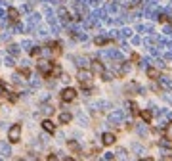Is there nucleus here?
<instances>
[{
	"label": "nucleus",
	"mask_w": 172,
	"mask_h": 161,
	"mask_svg": "<svg viewBox=\"0 0 172 161\" xmlns=\"http://www.w3.org/2000/svg\"><path fill=\"white\" fill-rule=\"evenodd\" d=\"M77 79H78L80 86H82L84 90H86V88L92 90V73H90V71H86V69H80L78 75H77Z\"/></svg>",
	"instance_id": "f257e3e1"
},
{
	"label": "nucleus",
	"mask_w": 172,
	"mask_h": 161,
	"mask_svg": "<svg viewBox=\"0 0 172 161\" xmlns=\"http://www.w3.org/2000/svg\"><path fill=\"white\" fill-rule=\"evenodd\" d=\"M8 140L11 144H15L21 140V125H11L10 131H8Z\"/></svg>",
	"instance_id": "f03ea898"
},
{
	"label": "nucleus",
	"mask_w": 172,
	"mask_h": 161,
	"mask_svg": "<svg viewBox=\"0 0 172 161\" xmlns=\"http://www.w3.org/2000/svg\"><path fill=\"white\" fill-rule=\"evenodd\" d=\"M52 69H54V63L52 62H40L38 63V73L46 79H50V73H52Z\"/></svg>",
	"instance_id": "7ed1b4c3"
},
{
	"label": "nucleus",
	"mask_w": 172,
	"mask_h": 161,
	"mask_svg": "<svg viewBox=\"0 0 172 161\" xmlns=\"http://www.w3.org/2000/svg\"><path fill=\"white\" fill-rule=\"evenodd\" d=\"M75 98H77V90H75V88L67 86V88L61 90V100H63V102H73Z\"/></svg>",
	"instance_id": "20e7f679"
},
{
	"label": "nucleus",
	"mask_w": 172,
	"mask_h": 161,
	"mask_svg": "<svg viewBox=\"0 0 172 161\" xmlns=\"http://www.w3.org/2000/svg\"><path fill=\"white\" fill-rule=\"evenodd\" d=\"M115 134L113 132H103L101 134V142H103V146H111V144H115Z\"/></svg>",
	"instance_id": "39448f33"
},
{
	"label": "nucleus",
	"mask_w": 172,
	"mask_h": 161,
	"mask_svg": "<svg viewBox=\"0 0 172 161\" xmlns=\"http://www.w3.org/2000/svg\"><path fill=\"white\" fill-rule=\"evenodd\" d=\"M48 50H50V54H54V56H60V54H61V42H57V40L50 42V44H48Z\"/></svg>",
	"instance_id": "423d86ee"
},
{
	"label": "nucleus",
	"mask_w": 172,
	"mask_h": 161,
	"mask_svg": "<svg viewBox=\"0 0 172 161\" xmlns=\"http://www.w3.org/2000/svg\"><path fill=\"white\" fill-rule=\"evenodd\" d=\"M60 19H61V23L63 25H67V23H71V14H69V10H65V8H61L60 10Z\"/></svg>",
	"instance_id": "0eeeda50"
},
{
	"label": "nucleus",
	"mask_w": 172,
	"mask_h": 161,
	"mask_svg": "<svg viewBox=\"0 0 172 161\" xmlns=\"http://www.w3.org/2000/svg\"><path fill=\"white\" fill-rule=\"evenodd\" d=\"M6 16L10 17V21H11V23H17V21H19V12H17L15 8H8Z\"/></svg>",
	"instance_id": "6e6552de"
},
{
	"label": "nucleus",
	"mask_w": 172,
	"mask_h": 161,
	"mask_svg": "<svg viewBox=\"0 0 172 161\" xmlns=\"http://www.w3.org/2000/svg\"><path fill=\"white\" fill-rule=\"evenodd\" d=\"M42 129H44L46 132L54 134V132H55V125H54V123H52L50 119H44V121H42Z\"/></svg>",
	"instance_id": "1a4fd4ad"
},
{
	"label": "nucleus",
	"mask_w": 172,
	"mask_h": 161,
	"mask_svg": "<svg viewBox=\"0 0 172 161\" xmlns=\"http://www.w3.org/2000/svg\"><path fill=\"white\" fill-rule=\"evenodd\" d=\"M71 119H73V115L69 113V111H63V113H60V123H61V125L71 123Z\"/></svg>",
	"instance_id": "9d476101"
},
{
	"label": "nucleus",
	"mask_w": 172,
	"mask_h": 161,
	"mask_svg": "<svg viewBox=\"0 0 172 161\" xmlns=\"http://www.w3.org/2000/svg\"><path fill=\"white\" fill-rule=\"evenodd\" d=\"M96 46H105V44H109V42H113V39L111 37H96Z\"/></svg>",
	"instance_id": "9b49d317"
},
{
	"label": "nucleus",
	"mask_w": 172,
	"mask_h": 161,
	"mask_svg": "<svg viewBox=\"0 0 172 161\" xmlns=\"http://www.w3.org/2000/svg\"><path fill=\"white\" fill-rule=\"evenodd\" d=\"M0 154H2L4 157L11 155V152H10V144H8V142H0Z\"/></svg>",
	"instance_id": "f8f14e48"
},
{
	"label": "nucleus",
	"mask_w": 172,
	"mask_h": 161,
	"mask_svg": "<svg viewBox=\"0 0 172 161\" xmlns=\"http://www.w3.org/2000/svg\"><path fill=\"white\" fill-rule=\"evenodd\" d=\"M109 121L119 125V123L122 121V113H121V111H115V113H111V115H109Z\"/></svg>",
	"instance_id": "ddd939ff"
},
{
	"label": "nucleus",
	"mask_w": 172,
	"mask_h": 161,
	"mask_svg": "<svg viewBox=\"0 0 172 161\" xmlns=\"http://www.w3.org/2000/svg\"><path fill=\"white\" fill-rule=\"evenodd\" d=\"M147 77H149V79H161V77H159V69L147 67Z\"/></svg>",
	"instance_id": "4468645a"
},
{
	"label": "nucleus",
	"mask_w": 172,
	"mask_h": 161,
	"mask_svg": "<svg viewBox=\"0 0 172 161\" xmlns=\"http://www.w3.org/2000/svg\"><path fill=\"white\" fill-rule=\"evenodd\" d=\"M92 63H94V65H92V67H94V71H98V73H103V71H105V67H103V63H101L99 60H94Z\"/></svg>",
	"instance_id": "2eb2a0df"
},
{
	"label": "nucleus",
	"mask_w": 172,
	"mask_h": 161,
	"mask_svg": "<svg viewBox=\"0 0 172 161\" xmlns=\"http://www.w3.org/2000/svg\"><path fill=\"white\" fill-rule=\"evenodd\" d=\"M161 80V86L166 88V90H172V79H159Z\"/></svg>",
	"instance_id": "dca6fc26"
},
{
	"label": "nucleus",
	"mask_w": 172,
	"mask_h": 161,
	"mask_svg": "<svg viewBox=\"0 0 172 161\" xmlns=\"http://www.w3.org/2000/svg\"><path fill=\"white\" fill-rule=\"evenodd\" d=\"M140 115H142V119H143L145 123H149V121H151V117H153V113L149 111V109H143V111H142Z\"/></svg>",
	"instance_id": "f3484780"
},
{
	"label": "nucleus",
	"mask_w": 172,
	"mask_h": 161,
	"mask_svg": "<svg viewBox=\"0 0 172 161\" xmlns=\"http://www.w3.org/2000/svg\"><path fill=\"white\" fill-rule=\"evenodd\" d=\"M42 52H44V50L40 48V46H34V48L31 50V56H33V58H38V56H42Z\"/></svg>",
	"instance_id": "a211bd4d"
},
{
	"label": "nucleus",
	"mask_w": 172,
	"mask_h": 161,
	"mask_svg": "<svg viewBox=\"0 0 172 161\" xmlns=\"http://www.w3.org/2000/svg\"><path fill=\"white\" fill-rule=\"evenodd\" d=\"M19 73L25 77V79H29V77H31V69H29V67H19Z\"/></svg>",
	"instance_id": "6ab92c4d"
},
{
	"label": "nucleus",
	"mask_w": 172,
	"mask_h": 161,
	"mask_svg": "<svg viewBox=\"0 0 172 161\" xmlns=\"http://www.w3.org/2000/svg\"><path fill=\"white\" fill-rule=\"evenodd\" d=\"M128 109L132 111V115L138 113V106H136V102H128Z\"/></svg>",
	"instance_id": "aec40b11"
},
{
	"label": "nucleus",
	"mask_w": 172,
	"mask_h": 161,
	"mask_svg": "<svg viewBox=\"0 0 172 161\" xmlns=\"http://www.w3.org/2000/svg\"><path fill=\"white\" fill-rule=\"evenodd\" d=\"M25 161H38V157H37V154H33V152H31V154H27V155H25Z\"/></svg>",
	"instance_id": "412c9836"
},
{
	"label": "nucleus",
	"mask_w": 172,
	"mask_h": 161,
	"mask_svg": "<svg viewBox=\"0 0 172 161\" xmlns=\"http://www.w3.org/2000/svg\"><path fill=\"white\" fill-rule=\"evenodd\" d=\"M69 148H71V150H75V152H78V150H80V148H78V144H77L75 140H69Z\"/></svg>",
	"instance_id": "4be33fe9"
},
{
	"label": "nucleus",
	"mask_w": 172,
	"mask_h": 161,
	"mask_svg": "<svg viewBox=\"0 0 172 161\" xmlns=\"http://www.w3.org/2000/svg\"><path fill=\"white\" fill-rule=\"evenodd\" d=\"M157 19H159L161 23H166V21H168V16H166V14H159V16H157Z\"/></svg>",
	"instance_id": "5701e85b"
},
{
	"label": "nucleus",
	"mask_w": 172,
	"mask_h": 161,
	"mask_svg": "<svg viewBox=\"0 0 172 161\" xmlns=\"http://www.w3.org/2000/svg\"><path fill=\"white\" fill-rule=\"evenodd\" d=\"M77 62H78L80 67H86L88 65V60H84V58H77Z\"/></svg>",
	"instance_id": "b1692460"
},
{
	"label": "nucleus",
	"mask_w": 172,
	"mask_h": 161,
	"mask_svg": "<svg viewBox=\"0 0 172 161\" xmlns=\"http://www.w3.org/2000/svg\"><path fill=\"white\" fill-rule=\"evenodd\" d=\"M52 111H54V109H52L50 106H42V113H46V115H50Z\"/></svg>",
	"instance_id": "393cba45"
},
{
	"label": "nucleus",
	"mask_w": 172,
	"mask_h": 161,
	"mask_svg": "<svg viewBox=\"0 0 172 161\" xmlns=\"http://www.w3.org/2000/svg\"><path fill=\"white\" fill-rule=\"evenodd\" d=\"M48 161H57V155H55V154H50V155H48Z\"/></svg>",
	"instance_id": "a878e982"
},
{
	"label": "nucleus",
	"mask_w": 172,
	"mask_h": 161,
	"mask_svg": "<svg viewBox=\"0 0 172 161\" xmlns=\"http://www.w3.org/2000/svg\"><path fill=\"white\" fill-rule=\"evenodd\" d=\"M140 161H153V157H142Z\"/></svg>",
	"instance_id": "bb28decb"
},
{
	"label": "nucleus",
	"mask_w": 172,
	"mask_h": 161,
	"mask_svg": "<svg viewBox=\"0 0 172 161\" xmlns=\"http://www.w3.org/2000/svg\"><path fill=\"white\" fill-rule=\"evenodd\" d=\"M63 161H75V159H73V157H65Z\"/></svg>",
	"instance_id": "cd10ccee"
}]
</instances>
